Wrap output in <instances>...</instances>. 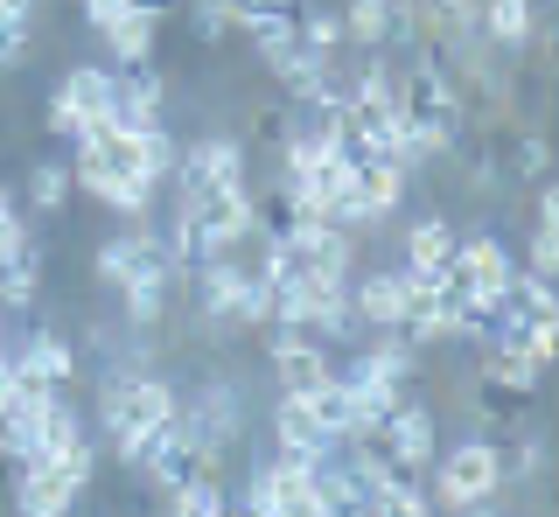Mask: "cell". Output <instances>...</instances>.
<instances>
[{"mask_svg": "<svg viewBox=\"0 0 559 517\" xmlns=\"http://www.w3.org/2000/svg\"><path fill=\"white\" fill-rule=\"evenodd\" d=\"M175 420V377L154 364H112L98 371V447L133 469L140 447H147L162 426Z\"/></svg>", "mask_w": 559, "mask_h": 517, "instance_id": "6da1fadb", "label": "cell"}, {"mask_svg": "<svg viewBox=\"0 0 559 517\" xmlns=\"http://www.w3.org/2000/svg\"><path fill=\"white\" fill-rule=\"evenodd\" d=\"M427 496L433 510H489L503 496V441L497 434H468L454 447H433L427 461Z\"/></svg>", "mask_w": 559, "mask_h": 517, "instance_id": "7a4b0ae2", "label": "cell"}, {"mask_svg": "<svg viewBox=\"0 0 559 517\" xmlns=\"http://www.w3.org/2000/svg\"><path fill=\"white\" fill-rule=\"evenodd\" d=\"M175 426L203 447V455H231L245 447V399L238 377H203L197 392H175Z\"/></svg>", "mask_w": 559, "mask_h": 517, "instance_id": "3957f363", "label": "cell"}, {"mask_svg": "<svg viewBox=\"0 0 559 517\" xmlns=\"http://www.w3.org/2000/svg\"><path fill=\"white\" fill-rule=\"evenodd\" d=\"M252 147L238 133H203V141H182V161H175L168 189L175 196H203V189H231V182H252Z\"/></svg>", "mask_w": 559, "mask_h": 517, "instance_id": "277c9868", "label": "cell"}, {"mask_svg": "<svg viewBox=\"0 0 559 517\" xmlns=\"http://www.w3.org/2000/svg\"><path fill=\"white\" fill-rule=\"evenodd\" d=\"M371 441L384 447V461H392V469H406V476H427L433 447H441V420H433V406H419V399H399L392 412H384V426H378Z\"/></svg>", "mask_w": 559, "mask_h": 517, "instance_id": "5b68a950", "label": "cell"}, {"mask_svg": "<svg viewBox=\"0 0 559 517\" xmlns=\"http://www.w3.org/2000/svg\"><path fill=\"white\" fill-rule=\"evenodd\" d=\"M8 371L22 377V385L63 392V385H78L84 357H78V342H70L63 329H28V336H22V342H14V350H8Z\"/></svg>", "mask_w": 559, "mask_h": 517, "instance_id": "8992f818", "label": "cell"}, {"mask_svg": "<svg viewBox=\"0 0 559 517\" xmlns=\"http://www.w3.org/2000/svg\"><path fill=\"white\" fill-rule=\"evenodd\" d=\"M78 482H70L57 461H14V482H8V504L22 510V517H63V510H78Z\"/></svg>", "mask_w": 559, "mask_h": 517, "instance_id": "52a82bcc", "label": "cell"}, {"mask_svg": "<svg viewBox=\"0 0 559 517\" xmlns=\"http://www.w3.org/2000/svg\"><path fill=\"white\" fill-rule=\"evenodd\" d=\"M266 364H273V392H294V399H308V392H322L329 377H336V350H329L322 336L301 329L294 342H280Z\"/></svg>", "mask_w": 559, "mask_h": 517, "instance_id": "ba28073f", "label": "cell"}, {"mask_svg": "<svg viewBox=\"0 0 559 517\" xmlns=\"http://www.w3.org/2000/svg\"><path fill=\"white\" fill-rule=\"evenodd\" d=\"M399 301H406V266H357L349 273V308L364 329H399Z\"/></svg>", "mask_w": 559, "mask_h": 517, "instance_id": "9c48e42d", "label": "cell"}, {"mask_svg": "<svg viewBox=\"0 0 559 517\" xmlns=\"http://www.w3.org/2000/svg\"><path fill=\"white\" fill-rule=\"evenodd\" d=\"M406 196H413V168H399V161H357V203H364V217L378 224H392L399 211H406Z\"/></svg>", "mask_w": 559, "mask_h": 517, "instance_id": "30bf717a", "label": "cell"}, {"mask_svg": "<svg viewBox=\"0 0 559 517\" xmlns=\"http://www.w3.org/2000/svg\"><path fill=\"white\" fill-rule=\"evenodd\" d=\"M454 245H462L454 217H448V211H427V217L406 224V238H399V266H413V273H448Z\"/></svg>", "mask_w": 559, "mask_h": 517, "instance_id": "8fae6325", "label": "cell"}, {"mask_svg": "<svg viewBox=\"0 0 559 517\" xmlns=\"http://www.w3.org/2000/svg\"><path fill=\"white\" fill-rule=\"evenodd\" d=\"M175 22V14H162V8H133L119 14V22H105L98 28V43L112 49V63H140V57H154V49H162V28Z\"/></svg>", "mask_w": 559, "mask_h": 517, "instance_id": "7c38bea8", "label": "cell"}, {"mask_svg": "<svg viewBox=\"0 0 559 517\" xmlns=\"http://www.w3.org/2000/svg\"><path fill=\"white\" fill-rule=\"evenodd\" d=\"M43 266H49L43 238H35L22 258H8V266H0V315L22 322V315H35V308H43Z\"/></svg>", "mask_w": 559, "mask_h": 517, "instance_id": "4fadbf2b", "label": "cell"}, {"mask_svg": "<svg viewBox=\"0 0 559 517\" xmlns=\"http://www.w3.org/2000/svg\"><path fill=\"white\" fill-rule=\"evenodd\" d=\"M70 196H78L70 161H28V182H22V211L28 217H63Z\"/></svg>", "mask_w": 559, "mask_h": 517, "instance_id": "5bb4252c", "label": "cell"}, {"mask_svg": "<svg viewBox=\"0 0 559 517\" xmlns=\"http://www.w3.org/2000/svg\"><path fill=\"white\" fill-rule=\"evenodd\" d=\"M287 133H294V98H287V92L252 98V106H245V133H238V141L252 147V154H266V161H273Z\"/></svg>", "mask_w": 559, "mask_h": 517, "instance_id": "9a60e30c", "label": "cell"}, {"mask_svg": "<svg viewBox=\"0 0 559 517\" xmlns=\"http://www.w3.org/2000/svg\"><path fill=\"white\" fill-rule=\"evenodd\" d=\"M35 22H43V0H0V71H22L35 57Z\"/></svg>", "mask_w": 559, "mask_h": 517, "instance_id": "2e32d148", "label": "cell"}, {"mask_svg": "<svg viewBox=\"0 0 559 517\" xmlns=\"http://www.w3.org/2000/svg\"><path fill=\"white\" fill-rule=\"evenodd\" d=\"M63 84V98L84 112V127L92 119H105V106H112V92H119V77H112V63H70V71L57 77Z\"/></svg>", "mask_w": 559, "mask_h": 517, "instance_id": "e0dca14e", "label": "cell"}, {"mask_svg": "<svg viewBox=\"0 0 559 517\" xmlns=\"http://www.w3.org/2000/svg\"><path fill=\"white\" fill-rule=\"evenodd\" d=\"M518 482H538V490H546L552 482V441L538 434H511V447H503V490H518Z\"/></svg>", "mask_w": 559, "mask_h": 517, "instance_id": "ac0fdd59", "label": "cell"}, {"mask_svg": "<svg viewBox=\"0 0 559 517\" xmlns=\"http://www.w3.org/2000/svg\"><path fill=\"white\" fill-rule=\"evenodd\" d=\"M343 49H392V0H343Z\"/></svg>", "mask_w": 559, "mask_h": 517, "instance_id": "d6986e66", "label": "cell"}, {"mask_svg": "<svg viewBox=\"0 0 559 517\" xmlns=\"http://www.w3.org/2000/svg\"><path fill=\"white\" fill-rule=\"evenodd\" d=\"M273 441H294V447H329L322 420H314L308 399H294V392H273Z\"/></svg>", "mask_w": 559, "mask_h": 517, "instance_id": "ffe728a7", "label": "cell"}, {"mask_svg": "<svg viewBox=\"0 0 559 517\" xmlns=\"http://www.w3.org/2000/svg\"><path fill=\"white\" fill-rule=\"evenodd\" d=\"M162 504L175 517H224V510H231V482H224V476H197V482H182V490H168Z\"/></svg>", "mask_w": 559, "mask_h": 517, "instance_id": "44dd1931", "label": "cell"}, {"mask_svg": "<svg viewBox=\"0 0 559 517\" xmlns=\"http://www.w3.org/2000/svg\"><path fill=\"white\" fill-rule=\"evenodd\" d=\"M518 273H532V280H559V224H532Z\"/></svg>", "mask_w": 559, "mask_h": 517, "instance_id": "7402d4cb", "label": "cell"}, {"mask_svg": "<svg viewBox=\"0 0 559 517\" xmlns=\"http://www.w3.org/2000/svg\"><path fill=\"white\" fill-rule=\"evenodd\" d=\"M231 504H238V510H252V517H280V496H273V469H266V461L245 476V490L231 496Z\"/></svg>", "mask_w": 559, "mask_h": 517, "instance_id": "603a6c76", "label": "cell"}, {"mask_svg": "<svg viewBox=\"0 0 559 517\" xmlns=\"http://www.w3.org/2000/svg\"><path fill=\"white\" fill-rule=\"evenodd\" d=\"M189 22H197V36H203L210 49L238 43V28H231V8H210V0H189Z\"/></svg>", "mask_w": 559, "mask_h": 517, "instance_id": "cb8c5ba5", "label": "cell"}, {"mask_svg": "<svg viewBox=\"0 0 559 517\" xmlns=\"http://www.w3.org/2000/svg\"><path fill=\"white\" fill-rule=\"evenodd\" d=\"M43 127L57 133V141H78V133H84V112L70 106V98H63V84L49 92V106H43Z\"/></svg>", "mask_w": 559, "mask_h": 517, "instance_id": "d4e9b609", "label": "cell"}, {"mask_svg": "<svg viewBox=\"0 0 559 517\" xmlns=\"http://www.w3.org/2000/svg\"><path fill=\"white\" fill-rule=\"evenodd\" d=\"M127 8H133V0H78V14H84V28H92V36H98L105 22H119Z\"/></svg>", "mask_w": 559, "mask_h": 517, "instance_id": "484cf974", "label": "cell"}, {"mask_svg": "<svg viewBox=\"0 0 559 517\" xmlns=\"http://www.w3.org/2000/svg\"><path fill=\"white\" fill-rule=\"evenodd\" d=\"M538 196H532V224H559V189H552V176L546 182H532Z\"/></svg>", "mask_w": 559, "mask_h": 517, "instance_id": "4316f807", "label": "cell"}, {"mask_svg": "<svg viewBox=\"0 0 559 517\" xmlns=\"http://www.w3.org/2000/svg\"><path fill=\"white\" fill-rule=\"evenodd\" d=\"M14 350V315H0V357Z\"/></svg>", "mask_w": 559, "mask_h": 517, "instance_id": "83f0119b", "label": "cell"}, {"mask_svg": "<svg viewBox=\"0 0 559 517\" xmlns=\"http://www.w3.org/2000/svg\"><path fill=\"white\" fill-rule=\"evenodd\" d=\"M140 8H162V14H175V0H140Z\"/></svg>", "mask_w": 559, "mask_h": 517, "instance_id": "f1b7e54d", "label": "cell"}]
</instances>
